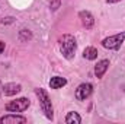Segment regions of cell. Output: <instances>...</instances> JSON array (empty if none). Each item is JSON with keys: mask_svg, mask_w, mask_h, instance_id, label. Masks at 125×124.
I'll return each mask as SVG.
<instances>
[{"mask_svg": "<svg viewBox=\"0 0 125 124\" xmlns=\"http://www.w3.org/2000/svg\"><path fill=\"white\" fill-rule=\"evenodd\" d=\"M28 121V118L26 117H23V115H18L16 112H10V114H7V115H3L1 118H0V124H9V123H13V124H23Z\"/></svg>", "mask_w": 125, "mask_h": 124, "instance_id": "7", "label": "cell"}, {"mask_svg": "<svg viewBox=\"0 0 125 124\" xmlns=\"http://www.w3.org/2000/svg\"><path fill=\"white\" fill-rule=\"evenodd\" d=\"M118 1H121V0H106V3H118Z\"/></svg>", "mask_w": 125, "mask_h": 124, "instance_id": "17", "label": "cell"}, {"mask_svg": "<svg viewBox=\"0 0 125 124\" xmlns=\"http://www.w3.org/2000/svg\"><path fill=\"white\" fill-rule=\"evenodd\" d=\"M1 92H3V91H1V83H0V95H1Z\"/></svg>", "mask_w": 125, "mask_h": 124, "instance_id": "18", "label": "cell"}, {"mask_svg": "<svg viewBox=\"0 0 125 124\" xmlns=\"http://www.w3.org/2000/svg\"><path fill=\"white\" fill-rule=\"evenodd\" d=\"M65 123L67 124H80L82 123V117L74 112V111H70L67 115H65Z\"/></svg>", "mask_w": 125, "mask_h": 124, "instance_id": "11", "label": "cell"}, {"mask_svg": "<svg viewBox=\"0 0 125 124\" xmlns=\"http://www.w3.org/2000/svg\"><path fill=\"white\" fill-rule=\"evenodd\" d=\"M29 99L28 98H18L15 101H10L6 104V111L7 112H23L25 110H28L29 107Z\"/></svg>", "mask_w": 125, "mask_h": 124, "instance_id": "4", "label": "cell"}, {"mask_svg": "<svg viewBox=\"0 0 125 124\" xmlns=\"http://www.w3.org/2000/svg\"><path fill=\"white\" fill-rule=\"evenodd\" d=\"M124 39H125V32H119V34H115V35H111V37L102 39V45L106 50H118V48H121Z\"/></svg>", "mask_w": 125, "mask_h": 124, "instance_id": "3", "label": "cell"}, {"mask_svg": "<svg viewBox=\"0 0 125 124\" xmlns=\"http://www.w3.org/2000/svg\"><path fill=\"white\" fill-rule=\"evenodd\" d=\"M79 19H80L82 25H83L86 29H92V28H93L94 18L89 10H80V12H79Z\"/></svg>", "mask_w": 125, "mask_h": 124, "instance_id": "6", "label": "cell"}, {"mask_svg": "<svg viewBox=\"0 0 125 124\" xmlns=\"http://www.w3.org/2000/svg\"><path fill=\"white\" fill-rule=\"evenodd\" d=\"M58 45H60V51H61L62 57H65L67 60H71L76 54L77 50V42L76 38L70 34H64L58 39Z\"/></svg>", "mask_w": 125, "mask_h": 124, "instance_id": "1", "label": "cell"}, {"mask_svg": "<svg viewBox=\"0 0 125 124\" xmlns=\"http://www.w3.org/2000/svg\"><path fill=\"white\" fill-rule=\"evenodd\" d=\"M60 4H61V0H51V3H50V7H51L52 10H57V9L60 7Z\"/></svg>", "mask_w": 125, "mask_h": 124, "instance_id": "14", "label": "cell"}, {"mask_svg": "<svg viewBox=\"0 0 125 124\" xmlns=\"http://www.w3.org/2000/svg\"><path fill=\"white\" fill-rule=\"evenodd\" d=\"M83 57L86 60H94V59H97V50L94 47H87L83 51Z\"/></svg>", "mask_w": 125, "mask_h": 124, "instance_id": "12", "label": "cell"}, {"mask_svg": "<svg viewBox=\"0 0 125 124\" xmlns=\"http://www.w3.org/2000/svg\"><path fill=\"white\" fill-rule=\"evenodd\" d=\"M65 85H67V79H64L61 76H54L50 80V88L51 89H60V88L65 86Z\"/></svg>", "mask_w": 125, "mask_h": 124, "instance_id": "10", "label": "cell"}, {"mask_svg": "<svg viewBox=\"0 0 125 124\" xmlns=\"http://www.w3.org/2000/svg\"><path fill=\"white\" fill-rule=\"evenodd\" d=\"M35 95L38 96L41 110L45 114V117L48 120H52V117H54V108H52V104H51V99H50L48 92L45 89H42V88H36L35 89Z\"/></svg>", "mask_w": 125, "mask_h": 124, "instance_id": "2", "label": "cell"}, {"mask_svg": "<svg viewBox=\"0 0 125 124\" xmlns=\"http://www.w3.org/2000/svg\"><path fill=\"white\" fill-rule=\"evenodd\" d=\"M13 21V18H6V19H3V24H10Z\"/></svg>", "mask_w": 125, "mask_h": 124, "instance_id": "15", "label": "cell"}, {"mask_svg": "<svg viewBox=\"0 0 125 124\" xmlns=\"http://www.w3.org/2000/svg\"><path fill=\"white\" fill-rule=\"evenodd\" d=\"M3 51H4V42H3V41H0V54H1Z\"/></svg>", "mask_w": 125, "mask_h": 124, "instance_id": "16", "label": "cell"}, {"mask_svg": "<svg viewBox=\"0 0 125 124\" xmlns=\"http://www.w3.org/2000/svg\"><path fill=\"white\" fill-rule=\"evenodd\" d=\"M1 91L6 96H13V95H16V93H19L22 91V86L19 83H6L1 88Z\"/></svg>", "mask_w": 125, "mask_h": 124, "instance_id": "8", "label": "cell"}, {"mask_svg": "<svg viewBox=\"0 0 125 124\" xmlns=\"http://www.w3.org/2000/svg\"><path fill=\"white\" fill-rule=\"evenodd\" d=\"M92 92H93V85L92 83H80L77 86L74 95H76V98L79 101H86L92 95Z\"/></svg>", "mask_w": 125, "mask_h": 124, "instance_id": "5", "label": "cell"}, {"mask_svg": "<svg viewBox=\"0 0 125 124\" xmlns=\"http://www.w3.org/2000/svg\"><path fill=\"white\" fill-rule=\"evenodd\" d=\"M19 38H21V41H28V39L32 38V34L28 31V29H21V32H19Z\"/></svg>", "mask_w": 125, "mask_h": 124, "instance_id": "13", "label": "cell"}, {"mask_svg": "<svg viewBox=\"0 0 125 124\" xmlns=\"http://www.w3.org/2000/svg\"><path fill=\"white\" fill-rule=\"evenodd\" d=\"M108 67H109V60L108 59H103V60L97 62V64L94 66V74H96V77H99V79L103 77V74L106 73Z\"/></svg>", "mask_w": 125, "mask_h": 124, "instance_id": "9", "label": "cell"}]
</instances>
